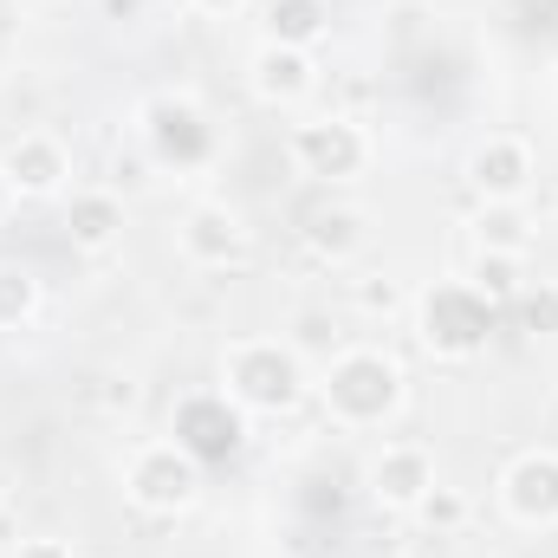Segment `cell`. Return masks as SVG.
I'll list each match as a JSON object with an SVG mask.
<instances>
[{"label":"cell","mask_w":558,"mask_h":558,"mask_svg":"<svg viewBox=\"0 0 558 558\" xmlns=\"http://www.w3.org/2000/svg\"><path fill=\"white\" fill-rule=\"evenodd\" d=\"M344 274H351L344 279V292H351V305H357L364 318H397V312H410V299H416L397 274H377V267H364V260L344 267Z\"/></svg>","instance_id":"cell-18"},{"label":"cell","mask_w":558,"mask_h":558,"mask_svg":"<svg viewBox=\"0 0 558 558\" xmlns=\"http://www.w3.org/2000/svg\"><path fill=\"white\" fill-rule=\"evenodd\" d=\"M7 558H78V546L65 533H33V539H20Z\"/></svg>","instance_id":"cell-24"},{"label":"cell","mask_w":558,"mask_h":558,"mask_svg":"<svg viewBox=\"0 0 558 558\" xmlns=\"http://www.w3.org/2000/svg\"><path fill=\"white\" fill-rule=\"evenodd\" d=\"M468 513H474V507H468V494H461V487H448V481H435V487H428V500L416 507V520L435 533V539L461 533V526H468Z\"/></svg>","instance_id":"cell-23"},{"label":"cell","mask_w":558,"mask_h":558,"mask_svg":"<svg viewBox=\"0 0 558 558\" xmlns=\"http://www.w3.org/2000/svg\"><path fill=\"white\" fill-rule=\"evenodd\" d=\"M299 241H305V254L312 260H325V267H357L364 254H371V215L357 208V202H344V195H331V202H318L312 215H305V228H299Z\"/></svg>","instance_id":"cell-15"},{"label":"cell","mask_w":558,"mask_h":558,"mask_svg":"<svg viewBox=\"0 0 558 558\" xmlns=\"http://www.w3.org/2000/svg\"><path fill=\"white\" fill-rule=\"evenodd\" d=\"M0 169L13 202H65L72 195V143L59 131H20L0 143Z\"/></svg>","instance_id":"cell-11"},{"label":"cell","mask_w":558,"mask_h":558,"mask_svg":"<svg viewBox=\"0 0 558 558\" xmlns=\"http://www.w3.org/2000/svg\"><path fill=\"white\" fill-rule=\"evenodd\" d=\"M247 247H254V234H247V215H241L234 202H215V195H208V202H189L182 221H175V254H182L189 267H202V274L241 267Z\"/></svg>","instance_id":"cell-9"},{"label":"cell","mask_w":558,"mask_h":558,"mask_svg":"<svg viewBox=\"0 0 558 558\" xmlns=\"http://www.w3.org/2000/svg\"><path fill=\"white\" fill-rule=\"evenodd\" d=\"M286 338H292V351H299V357H305L312 371H318V364H325V357H331V351L344 344V338H338V318H331L325 305H305V312H292Z\"/></svg>","instance_id":"cell-21"},{"label":"cell","mask_w":558,"mask_h":558,"mask_svg":"<svg viewBox=\"0 0 558 558\" xmlns=\"http://www.w3.org/2000/svg\"><path fill=\"white\" fill-rule=\"evenodd\" d=\"M468 189H474V202H526L533 189H539V149L533 137H520V131H487V137L468 149Z\"/></svg>","instance_id":"cell-10"},{"label":"cell","mask_w":558,"mask_h":558,"mask_svg":"<svg viewBox=\"0 0 558 558\" xmlns=\"http://www.w3.org/2000/svg\"><path fill=\"white\" fill-rule=\"evenodd\" d=\"M441 481V461L428 441H384L371 461H364V494L384 507V513H403L416 520V507L428 500V487Z\"/></svg>","instance_id":"cell-12"},{"label":"cell","mask_w":558,"mask_h":558,"mask_svg":"<svg viewBox=\"0 0 558 558\" xmlns=\"http://www.w3.org/2000/svg\"><path fill=\"white\" fill-rule=\"evenodd\" d=\"M312 403L344 435H377L410 410V364L390 344H338L312 371Z\"/></svg>","instance_id":"cell-1"},{"label":"cell","mask_w":558,"mask_h":558,"mask_svg":"<svg viewBox=\"0 0 558 558\" xmlns=\"http://www.w3.org/2000/svg\"><path fill=\"white\" fill-rule=\"evenodd\" d=\"M318 85H325L318 52H299V46H279V39H260L247 52V92L267 111H305L318 98Z\"/></svg>","instance_id":"cell-13"},{"label":"cell","mask_w":558,"mask_h":558,"mask_svg":"<svg viewBox=\"0 0 558 558\" xmlns=\"http://www.w3.org/2000/svg\"><path fill=\"white\" fill-rule=\"evenodd\" d=\"M118 487H124V500H131L137 513H149V520H182V513L202 500L208 468H202L175 435H149V441H137V448L124 454Z\"/></svg>","instance_id":"cell-5"},{"label":"cell","mask_w":558,"mask_h":558,"mask_svg":"<svg viewBox=\"0 0 558 558\" xmlns=\"http://www.w3.org/2000/svg\"><path fill=\"white\" fill-rule=\"evenodd\" d=\"M468 241H474V254L533 260V247H539V221H533L526 202H474V215H468Z\"/></svg>","instance_id":"cell-16"},{"label":"cell","mask_w":558,"mask_h":558,"mask_svg":"<svg viewBox=\"0 0 558 558\" xmlns=\"http://www.w3.org/2000/svg\"><path fill=\"white\" fill-rule=\"evenodd\" d=\"M461 279H468L487 305H500V312H507V305L520 299V286H526V260H507V254H474Z\"/></svg>","instance_id":"cell-20"},{"label":"cell","mask_w":558,"mask_h":558,"mask_svg":"<svg viewBox=\"0 0 558 558\" xmlns=\"http://www.w3.org/2000/svg\"><path fill=\"white\" fill-rule=\"evenodd\" d=\"M247 410L215 384V390H189V397H175V410H169V435L202 461V468H215V461H228V454H241V441H247Z\"/></svg>","instance_id":"cell-7"},{"label":"cell","mask_w":558,"mask_h":558,"mask_svg":"<svg viewBox=\"0 0 558 558\" xmlns=\"http://www.w3.org/2000/svg\"><path fill=\"white\" fill-rule=\"evenodd\" d=\"M0 558H7V553H0Z\"/></svg>","instance_id":"cell-29"},{"label":"cell","mask_w":558,"mask_h":558,"mask_svg":"<svg viewBox=\"0 0 558 558\" xmlns=\"http://www.w3.org/2000/svg\"><path fill=\"white\" fill-rule=\"evenodd\" d=\"M39 312H46V286H39V274L0 260V331H26Z\"/></svg>","instance_id":"cell-19"},{"label":"cell","mask_w":558,"mask_h":558,"mask_svg":"<svg viewBox=\"0 0 558 558\" xmlns=\"http://www.w3.org/2000/svg\"><path fill=\"white\" fill-rule=\"evenodd\" d=\"M507 312L520 318V331H533V338H558V279H526L520 299H513Z\"/></svg>","instance_id":"cell-22"},{"label":"cell","mask_w":558,"mask_h":558,"mask_svg":"<svg viewBox=\"0 0 558 558\" xmlns=\"http://www.w3.org/2000/svg\"><path fill=\"white\" fill-rule=\"evenodd\" d=\"M215 377H221V390H228L247 416H292V410L312 397V364L292 351L286 331H279V338H267V331L228 338Z\"/></svg>","instance_id":"cell-2"},{"label":"cell","mask_w":558,"mask_h":558,"mask_svg":"<svg viewBox=\"0 0 558 558\" xmlns=\"http://www.w3.org/2000/svg\"><path fill=\"white\" fill-rule=\"evenodd\" d=\"M0 513H7V474H0Z\"/></svg>","instance_id":"cell-27"},{"label":"cell","mask_w":558,"mask_h":558,"mask_svg":"<svg viewBox=\"0 0 558 558\" xmlns=\"http://www.w3.org/2000/svg\"><path fill=\"white\" fill-rule=\"evenodd\" d=\"M553 215H558V202H553Z\"/></svg>","instance_id":"cell-28"},{"label":"cell","mask_w":558,"mask_h":558,"mask_svg":"<svg viewBox=\"0 0 558 558\" xmlns=\"http://www.w3.org/2000/svg\"><path fill=\"white\" fill-rule=\"evenodd\" d=\"M124 234H131V195H118L111 182H85L65 195V241L78 254H92V260L118 254Z\"/></svg>","instance_id":"cell-14"},{"label":"cell","mask_w":558,"mask_h":558,"mask_svg":"<svg viewBox=\"0 0 558 558\" xmlns=\"http://www.w3.org/2000/svg\"><path fill=\"white\" fill-rule=\"evenodd\" d=\"M182 7H189L195 20H241L254 0H182Z\"/></svg>","instance_id":"cell-25"},{"label":"cell","mask_w":558,"mask_h":558,"mask_svg":"<svg viewBox=\"0 0 558 558\" xmlns=\"http://www.w3.org/2000/svg\"><path fill=\"white\" fill-rule=\"evenodd\" d=\"M286 162H292L305 182H318V189H344V182L371 175L377 137H371V124L351 118V111H312V118H299V124L286 131Z\"/></svg>","instance_id":"cell-6"},{"label":"cell","mask_w":558,"mask_h":558,"mask_svg":"<svg viewBox=\"0 0 558 558\" xmlns=\"http://www.w3.org/2000/svg\"><path fill=\"white\" fill-rule=\"evenodd\" d=\"M494 500L520 533H558V448H520L500 468Z\"/></svg>","instance_id":"cell-8"},{"label":"cell","mask_w":558,"mask_h":558,"mask_svg":"<svg viewBox=\"0 0 558 558\" xmlns=\"http://www.w3.org/2000/svg\"><path fill=\"white\" fill-rule=\"evenodd\" d=\"M331 0H260V39H279V46H299V52H318L331 39Z\"/></svg>","instance_id":"cell-17"},{"label":"cell","mask_w":558,"mask_h":558,"mask_svg":"<svg viewBox=\"0 0 558 558\" xmlns=\"http://www.w3.org/2000/svg\"><path fill=\"white\" fill-rule=\"evenodd\" d=\"M131 131H137V149L156 162V175L162 169L189 175V169H208L221 156V131L195 92H149L131 111Z\"/></svg>","instance_id":"cell-4"},{"label":"cell","mask_w":558,"mask_h":558,"mask_svg":"<svg viewBox=\"0 0 558 558\" xmlns=\"http://www.w3.org/2000/svg\"><path fill=\"white\" fill-rule=\"evenodd\" d=\"M494 318H500V305H487L468 279H435L410 299L416 344L435 364H474L494 338Z\"/></svg>","instance_id":"cell-3"},{"label":"cell","mask_w":558,"mask_h":558,"mask_svg":"<svg viewBox=\"0 0 558 558\" xmlns=\"http://www.w3.org/2000/svg\"><path fill=\"white\" fill-rule=\"evenodd\" d=\"M13 208H20V202H13V189H7V169H0V221H7Z\"/></svg>","instance_id":"cell-26"}]
</instances>
